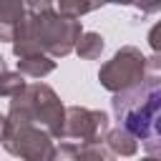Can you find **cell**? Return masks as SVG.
Wrapping results in <instances>:
<instances>
[{
    "label": "cell",
    "mask_w": 161,
    "mask_h": 161,
    "mask_svg": "<svg viewBox=\"0 0 161 161\" xmlns=\"http://www.w3.org/2000/svg\"><path fill=\"white\" fill-rule=\"evenodd\" d=\"M146 40H148V45H151V50H153V53H161V20L148 30Z\"/></svg>",
    "instance_id": "obj_15"
},
{
    "label": "cell",
    "mask_w": 161,
    "mask_h": 161,
    "mask_svg": "<svg viewBox=\"0 0 161 161\" xmlns=\"http://www.w3.org/2000/svg\"><path fill=\"white\" fill-rule=\"evenodd\" d=\"M133 5L143 13V15H153L161 10V0H133Z\"/></svg>",
    "instance_id": "obj_16"
},
{
    "label": "cell",
    "mask_w": 161,
    "mask_h": 161,
    "mask_svg": "<svg viewBox=\"0 0 161 161\" xmlns=\"http://www.w3.org/2000/svg\"><path fill=\"white\" fill-rule=\"evenodd\" d=\"M0 143L8 153L28 161H50L55 158V138L38 123L8 113L0 128Z\"/></svg>",
    "instance_id": "obj_4"
},
{
    "label": "cell",
    "mask_w": 161,
    "mask_h": 161,
    "mask_svg": "<svg viewBox=\"0 0 161 161\" xmlns=\"http://www.w3.org/2000/svg\"><path fill=\"white\" fill-rule=\"evenodd\" d=\"M143 83L146 86H161V53H153L151 58H146Z\"/></svg>",
    "instance_id": "obj_13"
},
{
    "label": "cell",
    "mask_w": 161,
    "mask_h": 161,
    "mask_svg": "<svg viewBox=\"0 0 161 161\" xmlns=\"http://www.w3.org/2000/svg\"><path fill=\"white\" fill-rule=\"evenodd\" d=\"M5 70H8V65H5V58H3V55H0V75H3V73H5Z\"/></svg>",
    "instance_id": "obj_18"
},
{
    "label": "cell",
    "mask_w": 161,
    "mask_h": 161,
    "mask_svg": "<svg viewBox=\"0 0 161 161\" xmlns=\"http://www.w3.org/2000/svg\"><path fill=\"white\" fill-rule=\"evenodd\" d=\"M80 18L63 15L60 10L48 13H28L23 28L13 40L15 58L30 53H48L53 58H65L75 53V43L80 38Z\"/></svg>",
    "instance_id": "obj_1"
},
{
    "label": "cell",
    "mask_w": 161,
    "mask_h": 161,
    "mask_svg": "<svg viewBox=\"0 0 161 161\" xmlns=\"http://www.w3.org/2000/svg\"><path fill=\"white\" fill-rule=\"evenodd\" d=\"M25 86H28V80H25V75H23L20 70H5V73L0 75V96H3V98L18 96Z\"/></svg>",
    "instance_id": "obj_12"
},
{
    "label": "cell",
    "mask_w": 161,
    "mask_h": 161,
    "mask_svg": "<svg viewBox=\"0 0 161 161\" xmlns=\"http://www.w3.org/2000/svg\"><path fill=\"white\" fill-rule=\"evenodd\" d=\"M18 70L25 78H45L48 73L55 70V58L48 53H30L18 58Z\"/></svg>",
    "instance_id": "obj_8"
},
{
    "label": "cell",
    "mask_w": 161,
    "mask_h": 161,
    "mask_svg": "<svg viewBox=\"0 0 161 161\" xmlns=\"http://www.w3.org/2000/svg\"><path fill=\"white\" fill-rule=\"evenodd\" d=\"M28 18L25 0H0V40L13 43Z\"/></svg>",
    "instance_id": "obj_7"
},
{
    "label": "cell",
    "mask_w": 161,
    "mask_h": 161,
    "mask_svg": "<svg viewBox=\"0 0 161 161\" xmlns=\"http://www.w3.org/2000/svg\"><path fill=\"white\" fill-rule=\"evenodd\" d=\"M108 128H111V118L103 111L86 108V106H68L65 108L63 138H70V141H78V143L103 141Z\"/></svg>",
    "instance_id": "obj_6"
},
{
    "label": "cell",
    "mask_w": 161,
    "mask_h": 161,
    "mask_svg": "<svg viewBox=\"0 0 161 161\" xmlns=\"http://www.w3.org/2000/svg\"><path fill=\"white\" fill-rule=\"evenodd\" d=\"M58 0H25V8L28 13H48V10H55Z\"/></svg>",
    "instance_id": "obj_14"
},
{
    "label": "cell",
    "mask_w": 161,
    "mask_h": 161,
    "mask_svg": "<svg viewBox=\"0 0 161 161\" xmlns=\"http://www.w3.org/2000/svg\"><path fill=\"white\" fill-rule=\"evenodd\" d=\"M113 116L148 156H161V86H136L113 93Z\"/></svg>",
    "instance_id": "obj_2"
},
{
    "label": "cell",
    "mask_w": 161,
    "mask_h": 161,
    "mask_svg": "<svg viewBox=\"0 0 161 161\" xmlns=\"http://www.w3.org/2000/svg\"><path fill=\"white\" fill-rule=\"evenodd\" d=\"M3 121H5V116H0V128H3Z\"/></svg>",
    "instance_id": "obj_19"
},
{
    "label": "cell",
    "mask_w": 161,
    "mask_h": 161,
    "mask_svg": "<svg viewBox=\"0 0 161 161\" xmlns=\"http://www.w3.org/2000/svg\"><path fill=\"white\" fill-rule=\"evenodd\" d=\"M106 146L113 151V156H133L136 151H138V138L131 133V131H126L123 126H118V128H108V133H106Z\"/></svg>",
    "instance_id": "obj_9"
},
{
    "label": "cell",
    "mask_w": 161,
    "mask_h": 161,
    "mask_svg": "<svg viewBox=\"0 0 161 161\" xmlns=\"http://www.w3.org/2000/svg\"><path fill=\"white\" fill-rule=\"evenodd\" d=\"M103 5H106L103 0H58V10L63 15H70V18H80V15L93 13Z\"/></svg>",
    "instance_id": "obj_11"
},
{
    "label": "cell",
    "mask_w": 161,
    "mask_h": 161,
    "mask_svg": "<svg viewBox=\"0 0 161 161\" xmlns=\"http://www.w3.org/2000/svg\"><path fill=\"white\" fill-rule=\"evenodd\" d=\"M103 3H113V5H131L133 0H103Z\"/></svg>",
    "instance_id": "obj_17"
},
{
    "label": "cell",
    "mask_w": 161,
    "mask_h": 161,
    "mask_svg": "<svg viewBox=\"0 0 161 161\" xmlns=\"http://www.w3.org/2000/svg\"><path fill=\"white\" fill-rule=\"evenodd\" d=\"M143 68H146V55L136 45H123L121 50L113 53L111 60L101 65L98 83L108 93H121L143 83Z\"/></svg>",
    "instance_id": "obj_5"
},
{
    "label": "cell",
    "mask_w": 161,
    "mask_h": 161,
    "mask_svg": "<svg viewBox=\"0 0 161 161\" xmlns=\"http://www.w3.org/2000/svg\"><path fill=\"white\" fill-rule=\"evenodd\" d=\"M103 48H106V40H103V35L96 33V30H83L80 38H78V43H75V53H78L83 60H96V58H101Z\"/></svg>",
    "instance_id": "obj_10"
},
{
    "label": "cell",
    "mask_w": 161,
    "mask_h": 161,
    "mask_svg": "<svg viewBox=\"0 0 161 161\" xmlns=\"http://www.w3.org/2000/svg\"><path fill=\"white\" fill-rule=\"evenodd\" d=\"M8 113H15L20 118H28V121L43 126L55 141L63 138L65 106L60 103L58 93L45 83H28L18 96H13Z\"/></svg>",
    "instance_id": "obj_3"
}]
</instances>
